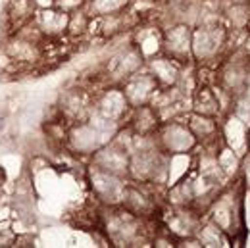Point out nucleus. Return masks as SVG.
Here are the masks:
<instances>
[{
	"label": "nucleus",
	"instance_id": "2eb2a0df",
	"mask_svg": "<svg viewBox=\"0 0 250 248\" xmlns=\"http://www.w3.org/2000/svg\"><path fill=\"white\" fill-rule=\"evenodd\" d=\"M169 227H171V231L177 233V235H192L194 223H192V219H190L188 214H177Z\"/></svg>",
	"mask_w": 250,
	"mask_h": 248
},
{
	"label": "nucleus",
	"instance_id": "1a4fd4ad",
	"mask_svg": "<svg viewBox=\"0 0 250 248\" xmlns=\"http://www.w3.org/2000/svg\"><path fill=\"white\" fill-rule=\"evenodd\" d=\"M127 106H129V102H127L124 93L110 91V93L104 94V98L100 100V116L106 118V120L116 122L125 110H127Z\"/></svg>",
	"mask_w": 250,
	"mask_h": 248
},
{
	"label": "nucleus",
	"instance_id": "f8f14e48",
	"mask_svg": "<svg viewBox=\"0 0 250 248\" xmlns=\"http://www.w3.org/2000/svg\"><path fill=\"white\" fill-rule=\"evenodd\" d=\"M129 0H91L89 8L93 16H114L122 12Z\"/></svg>",
	"mask_w": 250,
	"mask_h": 248
},
{
	"label": "nucleus",
	"instance_id": "dca6fc26",
	"mask_svg": "<svg viewBox=\"0 0 250 248\" xmlns=\"http://www.w3.org/2000/svg\"><path fill=\"white\" fill-rule=\"evenodd\" d=\"M33 6H35V12L39 10H46V8H54L56 6V0H31Z\"/></svg>",
	"mask_w": 250,
	"mask_h": 248
},
{
	"label": "nucleus",
	"instance_id": "423d86ee",
	"mask_svg": "<svg viewBox=\"0 0 250 248\" xmlns=\"http://www.w3.org/2000/svg\"><path fill=\"white\" fill-rule=\"evenodd\" d=\"M93 186L94 192L106 202H118L125 196V186L120 181V175L108 173L98 167H94L93 171Z\"/></svg>",
	"mask_w": 250,
	"mask_h": 248
},
{
	"label": "nucleus",
	"instance_id": "ddd939ff",
	"mask_svg": "<svg viewBox=\"0 0 250 248\" xmlns=\"http://www.w3.org/2000/svg\"><path fill=\"white\" fill-rule=\"evenodd\" d=\"M89 27V18L83 10H75L69 14V21H67V33L69 35H81Z\"/></svg>",
	"mask_w": 250,
	"mask_h": 248
},
{
	"label": "nucleus",
	"instance_id": "4468645a",
	"mask_svg": "<svg viewBox=\"0 0 250 248\" xmlns=\"http://www.w3.org/2000/svg\"><path fill=\"white\" fill-rule=\"evenodd\" d=\"M188 129L192 131V135H194V137H206L208 133H212V131H214V124H212L208 118H202V116H192Z\"/></svg>",
	"mask_w": 250,
	"mask_h": 248
},
{
	"label": "nucleus",
	"instance_id": "f257e3e1",
	"mask_svg": "<svg viewBox=\"0 0 250 248\" xmlns=\"http://www.w3.org/2000/svg\"><path fill=\"white\" fill-rule=\"evenodd\" d=\"M4 54L18 65H33L41 60V44L12 33L4 42Z\"/></svg>",
	"mask_w": 250,
	"mask_h": 248
},
{
	"label": "nucleus",
	"instance_id": "7ed1b4c3",
	"mask_svg": "<svg viewBox=\"0 0 250 248\" xmlns=\"http://www.w3.org/2000/svg\"><path fill=\"white\" fill-rule=\"evenodd\" d=\"M33 21L37 23L39 31L42 33L44 39H54V37H60L63 33H67L69 14H65L60 8L54 6V8H46V10L35 12Z\"/></svg>",
	"mask_w": 250,
	"mask_h": 248
},
{
	"label": "nucleus",
	"instance_id": "20e7f679",
	"mask_svg": "<svg viewBox=\"0 0 250 248\" xmlns=\"http://www.w3.org/2000/svg\"><path fill=\"white\" fill-rule=\"evenodd\" d=\"M156 89L158 83L150 73L148 75H131V79L125 85L124 94L131 106L139 108V106H145L154 96Z\"/></svg>",
	"mask_w": 250,
	"mask_h": 248
},
{
	"label": "nucleus",
	"instance_id": "0eeeda50",
	"mask_svg": "<svg viewBox=\"0 0 250 248\" xmlns=\"http://www.w3.org/2000/svg\"><path fill=\"white\" fill-rule=\"evenodd\" d=\"M219 46V35L218 31H212L208 27H200L198 31L190 37V50L194 52L196 58H208L214 54Z\"/></svg>",
	"mask_w": 250,
	"mask_h": 248
},
{
	"label": "nucleus",
	"instance_id": "6e6552de",
	"mask_svg": "<svg viewBox=\"0 0 250 248\" xmlns=\"http://www.w3.org/2000/svg\"><path fill=\"white\" fill-rule=\"evenodd\" d=\"M166 50L173 60L185 58L190 52V33L185 25H177L166 35Z\"/></svg>",
	"mask_w": 250,
	"mask_h": 248
},
{
	"label": "nucleus",
	"instance_id": "9b49d317",
	"mask_svg": "<svg viewBox=\"0 0 250 248\" xmlns=\"http://www.w3.org/2000/svg\"><path fill=\"white\" fill-rule=\"evenodd\" d=\"M150 75L158 85H173L179 77V69L171 58H158L150 62Z\"/></svg>",
	"mask_w": 250,
	"mask_h": 248
},
{
	"label": "nucleus",
	"instance_id": "9d476101",
	"mask_svg": "<svg viewBox=\"0 0 250 248\" xmlns=\"http://www.w3.org/2000/svg\"><path fill=\"white\" fill-rule=\"evenodd\" d=\"M6 16H8V23L18 29L20 25H23L29 20H33L35 6H33L31 0H8Z\"/></svg>",
	"mask_w": 250,
	"mask_h": 248
},
{
	"label": "nucleus",
	"instance_id": "39448f33",
	"mask_svg": "<svg viewBox=\"0 0 250 248\" xmlns=\"http://www.w3.org/2000/svg\"><path fill=\"white\" fill-rule=\"evenodd\" d=\"M94 167L104 169L114 175H124L129 171V158L124 148L118 146H100L94 152Z\"/></svg>",
	"mask_w": 250,
	"mask_h": 248
},
{
	"label": "nucleus",
	"instance_id": "f03ea898",
	"mask_svg": "<svg viewBox=\"0 0 250 248\" xmlns=\"http://www.w3.org/2000/svg\"><path fill=\"white\" fill-rule=\"evenodd\" d=\"M160 141H162V146L171 152V154H179V152H188L194 143H196V137L192 135V131L185 127V125L179 124H167L162 133H160Z\"/></svg>",
	"mask_w": 250,
	"mask_h": 248
}]
</instances>
